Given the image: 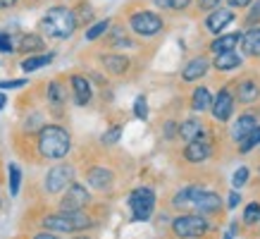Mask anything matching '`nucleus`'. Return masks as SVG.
Masks as SVG:
<instances>
[{"mask_svg": "<svg viewBox=\"0 0 260 239\" xmlns=\"http://www.w3.org/2000/svg\"><path fill=\"white\" fill-rule=\"evenodd\" d=\"M39 32L43 39H55V41H67L72 34L77 32V19L74 12L67 5H53L48 8V12L39 19Z\"/></svg>", "mask_w": 260, "mask_h": 239, "instance_id": "1", "label": "nucleus"}, {"mask_svg": "<svg viewBox=\"0 0 260 239\" xmlns=\"http://www.w3.org/2000/svg\"><path fill=\"white\" fill-rule=\"evenodd\" d=\"M39 153L48 160H60L64 158L72 148V136L62 125H43L39 129Z\"/></svg>", "mask_w": 260, "mask_h": 239, "instance_id": "2", "label": "nucleus"}, {"mask_svg": "<svg viewBox=\"0 0 260 239\" xmlns=\"http://www.w3.org/2000/svg\"><path fill=\"white\" fill-rule=\"evenodd\" d=\"M126 24L139 39H155L165 32V19L155 10H132L126 15Z\"/></svg>", "mask_w": 260, "mask_h": 239, "instance_id": "3", "label": "nucleus"}, {"mask_svg": "<svg viewBox=\"0 0 260 239\" xmlns=\"http://www.w3.org/2000/svg\"><path fill=\"white\" fill-rule=\"evenodd\" d=\"M91 218L81 211H60L55 215H48L43 220L46 230H55V232H77V230H86L91 227Z\"/></svg>", "mask_w": 260, "mask_h": 239, "instance_id": "4", "label": "nucleus"}, {"mask_svg": "<svg viewBox=\"0 0 260 239\" xmlns=\"http://www.w3.org/2000/svg\"><path fill=\"white\" fill-rule=\"evenodd\" d=\"M129 206H132V213H134V220H148L153 215V208H155V194L150 187H139V189L132 191L129 196Z\"/></svg>", "mask_w": 260, "mask_h": 239, "instance_id": "5", "label": "nucleus"}, {"mask_svg": "<svg viewBox=\"0 0 260 239\" xmlns=\"http://www.w3.org/2000/svg\"><path fill=\"white\" fill-rule=\"evenodd\" d=\"M234 110H237V98H234V91H232V84L220 88V94L213 98V117L217 122H229V120L234 117Z\"/></svg>", "mask_w": 260, "mask_h": 239, "instance_id": "6", "label": "nucleus"}, {"mask_svg": "<svg viewBox=\"0 0 260 239\" xmlns=\"http://www.w3.org/2000/svg\"><path fill=\"white\" fill-rule=\"evenodd\" d=\"M172 232L177 237H201L208 232V223L203 215H181L172 223Z\"/></svg>", "mask_w": 260, "mask_h": 239, "instance_id": "7", "label": "nucleus"}, {"mask_svg": "<svg viewBox=\"0 0 260 239\" xmlns=\"http://www.w3.org/2000/svg\"><path fill=\"white\" fill-rule=\"evenodd\" d=\"M72 180H74V167H72L70 163H60V165L48 170L46 189L50 191V194H57V191L67 189V187L72 184Z\"/></svg>", "mask_w": 260, "mask_h": 239, "instance_id": "8", "label": "nucleus"}, {"mask_svg": "<svg viewBox=\"0 0 260 239\" xmlns=\"http://www.w3.org/2000/svg\"><path fill=\"white\" fill-rule=\"evenodd\" d=\"M98 63H101V67L108 72L110 77H124L126 72L132 70V57L124 55V53H119V50H112V53L101 55Z\"/></svg>", "mask_w": 260, "mask_h": 239, "instance_id": "9", "label": "nucleus"}, {"mask_svg": "<svg viewBox=\"0 0 260 239\" xmlns=\"http://www.w3.org/2000/svg\"><path fill=\"white\" fill-rule=\"evenodd\" d=\"M234 88V98H237V103L241 105H251L255 103L260 98V81L258 77H244V79H239L237 84H232Z\"/></svg>", "mask_w": 260, "mask_h": 239, "instance_id": "10", "label": "nucleus"}, {"mask_svg": "<svg viewBox=\"0 0 260 239\" xmlns=\"http://www.w3.org/2000/svg\"><path fill=\"white\" fill-rule=\"evenodd\" d=\"M234 19H237V15H234L232 8H215V10H210V15H205V29L217 36V34L224 32Z\"/></svg>", "mask_w": 260, "mask_h": 239, "instance_id": "11", "label": "nucleus"}, {"mask_svg": "<svg viewBox=\"0 0 260 239\" xmlns=\"http://www.w3.org/2000/svg\"><path fill=\"white\" fill-rule=\"evenodd\" d=\"M88 201H91V196H88L86 187L72 182L70 187H67V194H64L62 201H60V208H62V211H81L84 206H88Z\"/></svg>", "mask_w": 260, "mask_h": 239, "instance_id": "12", "label": "nucleus"}, {"mask_svg": "<svg viewBox=\"0 0 260 239\" xmlns=\"http://www.w3.org/2000/svg\"><path fill=\"white\" fill-rule=\"evenodd\" d=\"M70 88H72V96H74V103L77 105L91 103V98H93V86H91L88 77H84V74H72Z\"/></svg>", "mask_w": 260, "mask_h": 239, "instance_id": "13", "label": "nucleus"}, {"mask_svg": "<svg viewBox=\"0 0 260 239\" xmlns=\"http://www.w3.org/2000/svg\"><path fill=\"white\" fill-rule=\"evenodd\" d=\"M103 41H105V46L112 48V50H126V48L136 46V41L132 39V34H126L124 26H119V24L103 34Z\"/></svg>", "mask_w": 260, "mask_h": 239, "instance_id": "14", "label": "nucleus"}, {"mask_svg": "<svg viewBox=\"0 0 260 239\" xmlns=\"http://www.w3.org/2000/svg\"><path fill=\"white\" fill-rule=\"evenodd\" d=\"M210 57L208 55H196L193 60H189L186 63V67L181 70V79L184 81H198V79H203L205 74L210 72Z\"/></svg>", "mask_w": 260, "mask_h": 239, "instance_id": "15", "label": "nucleus"}, {"mask_svg": "<svg viewBox=\"0 0 260 239\" xmlns=\"http://www.w3.org/2000/svg\"><path fill=\"white\" fill-rule=\"evenodd\" d=\"M177 136H179V139H184L186 143L196 141V139H205V136H208V127L203 125V120L189 117V120H184V122H179Z\"/></svg>", "mask_w": 260, "mask_h": 239, "instance_id": "16", "label": "nucleus"}, {"mask_svg": "<svg viewBox=\"0 0 260 239\" xmlns=\"http://www.w3.org/2000/svg\"><path fill=\"white\" fill-rule=\"evenodd\" d=\"M191 208H196L201 215H210V213H220V208H222V199L215 194V191H198L196 194V199H193V206Z\"/></svg>", "mask_w": 260, "mask_h": 239, "instance_id": "17", "label": "nucleus"}, {"mask_svg": "<svg viewBox=\"0 0 260 239\" xmlns=\"http://www.w3.org/2000/svg\"><path fill=\"white\" fill-rule=\"evenodd\" d=\"M239 46H241V53L246 57H260V26H248L246 32H241V41H239Z\"/></svg>", "mask_w": 260, "mask_h": 239, "instance_id": "18", "label": "nucleus"}, {"mask_svg": "<svg viewBox=\"0 0 260 239\" xmlns=\"http://www.w3.org/2000/svg\"><path fill=\"white\" fill-rule=\"evenodd\" d=\"M15 48H17V53H22V55H36V53H41L46 48V39L36 32H26L19 36Z\"/></svg>", "mask_w": 260, "mask_h": 239, "instance_id": "19", "label": "nucleus"}, {"mask_svg": "<svg viewBox=\"0 0 260 239\" xmlns=\"http://www.w3.org/2000/svg\"><path fill=\"white\" fill-rule=\"evenodd\" d=\"M213 153V143L208 139H196V141H189L186 148H184V158L189 163H203V160L210 158Z\"/></svg>", "mask_w": 260, "mask_h": 239, "instance_id": "20", "label": "nucleus"}, {"mask_svg": "<svg viewBox=\"0 0 260 239\" xmlns=\"http://www.w3.org/2000/svg\"><path fill=\"white\" fill-rule=\"evenodd\" d=\"M258 125V112L255 110H248V112H241L234 122H232V139L241 141L253 127Z\"/></svg>", "mask_w": 260, "mask_h": 239, "instance_id": "21", "label": "nucleus"}, {"mask_svg": "<svg viewBox=\"0 0 260 239\" xmlns=\"http://www.w3.org/2000/svg\"><path fill=\"white\" fill-rule=\"evenodd\" d=\"M217 72H232V70H239L241 65H244V57L239 55L237 50H224V53H217L215 60H210Z\"/></svg>", "mask_w": 260, "mask_h": 239, "instance_id": "22", "label": "nucleus"}, {"mask_svg": "<svg viewBox=\"0 0 260 239\" xmlns=\"http://www.w3.org/2000/svg\"><path fill=\"white\" fill-rule=\"evenodd\" d=\"M46 98H48V105H50V108L62 110L64 103H67V88H64L62 79H50V81H48Z\"/></svg>", "mask_w": 260, "mask_h": 239, "instance_id": "23", "label": "nucleus"}, {"mask_svg": "<svg viewBox=\"0 0 260 239\" xmlns=\"http://www.w3.org/2000/svg\"><path fill=\"white\" fill-rule=\"evenodd\" d=\"M191 110L193 112H208L213 108V91L208 86H196L191 91Z\"/></svg>", "mask_w": 260, "mask_h": 239, "instance_id": "24", "label": "nucleus"}, {"mask_svg": "<svg viewBox=\"0 0 260 239\" xmlns=\"http://www.w3.org/2000/svg\"><path fill=\"white\" fill-rule=\"evenodd\" d=\"M239 41H241V32H232V34H217V39L210 43V53H224V50H237Z\"/></svg>", "mask_w": 260, "mask_h": 239, "instance_id": "25", "label": "nucleus"}, {"mask_svg": "<svg viewBox=\"0 0 260 239\" xmlns=\"http://www.w3.org/2000/svg\"><path fill=\"white\" fill-rule=\"evenodd\" d=\"M86 180H88L91 187H95V189H110L115 175H112L108 167H91V170H88V175H86Z\"/></svg>", "mask_w": 260, "mask_h": 239, "instance_id": "26", "label": "nucleus"}, {"mask_svg": "<svg viewBox=\"0 0 260 239\" xmlns=\"http://www.w3.org/2000/svg\"><path fill=\"white\" fill-rule=\"evenodd\" d=\"M72 12H74V19H77V29H79V26H86V24H91L95 19L93 5L86 3V0H79V3L72 8Z\"/></svg>", "mask_w": 260, "mask_h": 239, "instance_id": "27", "label": "nucleus"}, {"mask_svg": "<svg viewBox=\"0 0 260 239\" xmlns=\"http://www.w3.org/2000/svg\"><path fill=\"white\" fill-rule=\"evenodd\" d=\"M55 60V53H36V55H26L22 60V70L24 72H36L41 67H46Z\"/></svg>", "mask_w": 260, "mask_h": 239, "instance_id": "28", "label": "nucleus"}, {"mask_svg": "<svg viewBox=\"0 0 260 239\" xmlns=\"http://www.w3.org/2000/svg\"><path fill=\"white\" fill-rule=\"evenodd\" d=\"M201 191V187H184V189L174 196V206L177 208H191L193 206V199H196V194Z\"/></svg>", "mask_w": 260, "mask_h": 239, "instance_id": "29", "label": "nucleus"}, {"mask_svg": "<svg viewBox=\"0 0 260 239\" xmlns=\"http://www.w3.org/2000/svg\"><path fill=\"white\" fill-rule=\"evenodd\" d=\"M255 146H260V125H255V127L239 141V153H251Z\"/></svg>", "mask_w": 260, "mask_h": 239, "instance_id": "30", "label": "nucleus"}, {"mask_svg": "<svg viewBox=\"0 0 260 239\" xmlns=\"http://www.w3.org/2000/svg\"><path fill=\"white\" fill-rule=\"evenodd\" d=\"M110 19H101V22H95V24H91L86 29V41H98V39H103V34L110 29Z\"/></svg>", "mask_w": 260, "mask_h": 239, "instance_id": "31", "label": "nucleus"}, {"mask_svg": "<svg viewBox=\"0 0 260 239\" xmlns=\"http://www.w3.org/2000/svg\"><path fill=\"white\" fill-rule=\"evenodd\" d=\"M244 223L246 225H258L260 223V203H248L244 211Z\"/></svg>", "mask_w": 260, "mask_h": 239, "instance_id": "32", "label": "nucleus"}, {"mask_svg": "<svg viewBox=\"0 0 260 239\" xmlns=\"http://www.w3.org/2000/svg\"><path fill=\"white\" fill-rule=\"evenodd\" d=\"M19 187H22V170L17 165H10V194L17 196V194H19Z\"/></svg>", "mask_w": 260, "mask_h": 239, "instance_id": "33", "label": "nucleus"}, {"mask_svg": "<svg viewBox=\"0 0 260 239\" xmlns=\"http://www.w3.org/2000/svg\"><path fill=\"white\" fill-rule=\"evenodd\" d=\"M119 136H122V125H115V127H110L105 134L101 136V141L105 143V146H112V143L119 141Z\"/></svg>", "mask_w": 260, "mask_h": 239, "instance_id": "34", "label": "nucleus"}, {"mask_svg": "<svg viewBox=\"0 0 260 239\" xmlns=\"http://www.w3.org/2000/svg\"><path fill=\"white\" fill-rule=\"evenodd\" d=\"M134 115L139 120H148V101H146V96H139L134 101Z\"/></svg>", "mask_w": 260, "mask_h": 239, "instance_id": "35", "label": "nucleus"}, {"mask_svg": "<svg viewBox=\"0 0 260 239\" xmlns=\"http://www.w3.org/2000/svg\"><path fill=\"white\" fill-rule=\"evenodd\" d=\"M0 53H15V43H12V36L8 32H0Z\"/></svg>", "mask_w": 260, "mask_h": 239, "instance_id": "36", "label": "nucleus"}, {"mask_svg": "<svg viewBox=\"0 0 260 239\" xmlns=\"http://www.w3.org/2000/svg\"><path fill=\"white\" fill-rule=\"evenodd\" d=\"M246 180H248V167H239L237 172H234V177H232V184H234V189L244 187Z\"/></svg>", "mask_w": 260, "mask_h": 239, "instance_id": "37", "label": "nucleus"}, {"mask_svg": "<svg viewBox=\"0 0 260 239\" xmlns=\"http://www.w3.org/2000/svg\"><path fill=\"white\" fill-rule=\"evenodd\" d=\"M222 0H196V10L198 12H210V10L220 8Z\"/></svg>", "mask_w": 260, "mask_h": 239, "instance_id": "38", "label": "nucleus"}, {"mask_svg": "<svg viewBox=\"0 0 260 239\" xmlns=\"http://www.w3.org/2000/svg\"><path fill=\"white\" fill-rule=\"evenodd\" d=\"M26 86V79H8V81H0V88H22Z\"/></svg>", "mask_w": 260, "mask_h": 239, "instance_id": "39", "label": "nucleus"}, {"mask_svg": "<svg viewBox=\"0 0 260 239\" xmlns=\"http://www.w3.org/2000/svg\"><path fill=\"white\" fill-rule=\"evenodd\" d=\"M253 0H227V5L232 10H244V8H248Z\"/></svg>", "mask_w": 260, "mask_h": 239, "instance_id": "40", "label": "nucleus"}, {"mask_svg": "<svg viewBox=\"0 0 260 239\" xmlns=\"http://www.w3.org/2000/svg\"><path fill=\"white\" fill-rule=\"evenodd\" d=\"M177 129H179V125H177V122H167V125H165V136H167V139H174V136H177Z\"/></svg>", "mask_w": 260, "mask_h": 239, "instance_id": "41", "label": "nucleus"}, {"mask_svg": "<svg viewBox=\"0 0 260 239\" xmlns=\"http://www.w3.org/2000/svg\"><path fill=\"white\" fill-rule=\"evenodd\" d=\"M158 10H172V0H150Z\"/></svg>", "mask_w": 260, "mask_h": 239, "instance_id": "42", "label": "nucleus"}, {"mask_svg": "<svg viewBox=\"0 0 260 239\" xmlns=\"http://www.w3.org/2000/svg\"><path fill=\"white\" fill-rule=\"evenodd\" d=\"M241 203V196H239V191H232L229 194V208H237Z\"/></svg>", "mask_w": 260, "mask_h": 239, "instance_id": "43", "label": "nucleus"}, {"mask_svg": "<svg viewBox=\"0 0 260 239\" xmlns=\"http://www.w3.org/2000/svg\"><path fill=\"white\" fill-rule=\"evenodd\" d=\"M19 5V0H0V10H12Z\"/></svg>", "mask_w": 260, "mask_h": 239, "instance_id": "44", "label": "nucleus"}, {"mask_svg": "<svg viewBox=\"0 0 260 239\" xmlns=\"http://www.w3.org/2000/svg\"><path fill=\"white\" fill-rule=\"evenodd\" d=\"M34 239H60V237H55V234H48V232H43V234H36Z\"/></svg>", "mask_w": 260, "mask_h": 239, "instance_id": "45", "label": "nucleus"}, {"mask_svg": "<svg viewBox=\"0 0 260 239\" xmlns=\"http://www.w3.org/2000/svg\"><path fill=\"white\" fill-rule=\"evenodd\" d=\"M5 105H8V96H5V94H0V110H3Z\"/></svg>", "mask_w": 260, "mask_h": 239, "instance_id": "46", "label": "nucleus"}, {"mask_svg": "<svg viewBox=\"0 0 260 239\" xmlns=\"http://www.w3.org/2000/svg\"><path fill=\"white\" fill-rule=\"evenodd\" d=\"M39 3H43V0H29V5H39Z\"/></svg>", "mask_w": 260, "mask_h": 239, "instance_id": "47", "label": "nucleus"}, {"mask_svg": "<svg viewBox=\"0 0 260 239\" xmlns=\"http://www.w3.org/2000/svg\"><path fill=\"white\" fill-rule=\"evenodd\" d=\"M224 239H232V234H224Z\"/></svg>", "mask_w": 260, "mask_h": 239, "instance_id": "48", "label": "nucleus"}, {"mask_svg": "<svg viewBox=\"0 0 260 239\" xmlns=\"http://www.w3.org/2000/svg\"><path fill=\"white\" fill-rule=\"evenodd\" d=\"M77 239H86V237H77Z\"/></svg>", "mask_w": 260, "mask_h": 239, "instance_id": "49", "label": "nucleus"}]
</instances>
